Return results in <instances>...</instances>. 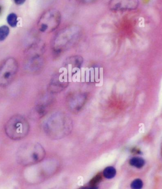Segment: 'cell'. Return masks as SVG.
I'll return each mask as SVG.
<instances>
[{"instance_id":"cell-7","label":"cell","mask_w":162,"mask_h":189,"mask_svg":"<svg viewBox=\"0 0 162 189\" xmlns=\"http://www.w3.org/2000/svg\"><path fill=\"white\" fill-rule=\"evenodd\" d=\"M130 164L135 168L140 169L142 168L145 164V161L142 158L134 157L131 159V160L130 161Z\"/></svg>"},{"instance_id":"cell-8","label":"cell","mask_w":162,"mask_h":189,"mask_svg":"<svg viewBox=\"0 0 162 189\" xmlns=\"http://www.w3.org/2000/svg\"><path fill=\"white\" fill-rule=\"evenodd\" d=\"M103 174L105 177L107 179H112L114 178L116 174V169L112 167H109L105 169L103 172Z\"/></svg>"},{"instance_id":"cell-4","label":"cell","mask_w":162,"mask_h":189,"mask_svg":"<svg viewBox=\"0 0 162 189\" xmlns=\"http://www.w3.org/2000/svg\"><path fill=\"white\" fill-rule=\"evenodd\" d=\"M70 121L66 116H54L46 125V131L51 136L60 137L68 132L70 128Z\"/></svg>"},{"instance_id":"cell-9","label":"cell","mask_w":162,"mask_h":189,"mask_svg":"<svg viewBox=\"0 0 162 189\" xmlns=\"http://www.w3.org/2000/svg\"><path fill=\"white\" fill-rule=\"evenodd\" d=\"M10 33V29L6 26L0 27V41H3L7 37Z\"/></svg>"},{"instance_id":"cell-6","label":"cell","mask_w":162,"mask_h":189,"mask_svg":"<svg viewBox=\"0 0 162 189\" xmlns=\"http://www.w3.org/2000/svg\"><path fill=\"white\" fill-rule=\"evenodd\" d=\"M138 0H111L110 7L112 10H133L138 7Z\"/></svg>"},{"instance_id":"cell-11","label":"cell","mask_w":162,"mask_h":189,"mask_svg":"<svg viewBox=\"0 0 162 189\" xmlns=\"http://www.w3.org/2000/svg\"><path fill=\"white\" fill-rule=\"evenodd\" d=\"M143 182L140 179L135 180L131 183V187L132 189H141L143 187Z\"/></svg>"},{"instance_id":"cell-2","label":"cell","mask_w":162,"mask_h":189,"mask_svg":"<svg viewBox=\"0 0 162 189\" xmlns=\"http://www.w3.org/2000/svg\"><path fill=\"white\" fill-rule=\"evenodd\" d=\"M29 123L23 116L16 115L8 121L5 131L10 138L18 140L24 138L29 132Z\"/></svg>"},{"instance_id":"cell-12","label":"cell","mask_w":162,"mask_h":189,"mask_svg":"<svg viewBox=\"0 0 162 189\" xmlns=\"http://www.w3.org/2000/svg\"><path fill=\"white\" fill-rule=\"evenodd\" d=\"M102 180L101 175L100 174H98L96 176H95L93 179H92L90 182V184L91 185L92 187H96L97 184H99Z\"/></svg>"},{"instance_id":"cell-14","label":"cell","mask_w":162,"mask_h":189,"mask_svg":"<svg viewBox=\"0 0 162 189\" xmlns=\"http://www.w3.org/2000/svg\"><path fill=\"white\" fill-rule=\"evenodd\" d=\"M79 189H97V187H81Z\"/></svg>"},{"instance_id":"cell-15","label":"cell","mask_w":162,"mask_h":189,"mask_svg":"<svg viewBox=\"0 0 162 189\" xmlns=\"http://www.w3.org/2000/svg\"><path fill=\"white\" fill-rule=\"evenodd\" d=\"M81 2L85 3H90L93 2L95 0H80Z\"/></svg>"},{"instance_id":"cell-10","label":"cell","mask_w":162,"mask_h":189,"mask_svg":"<svg viewBox=\"0 0 162 189\" xmlns=\"http://www.w3.org/2000/svg\"><path fill=\"white\" fill-rule=\"evenodd\" d=\"M7 22L10 26L15 27L17 26L18 23L17 16L15 13H11L8 16Z\"/></svg>"},{"instance_id":"cell-16","label":"cell","mask_w":162,"mask_h":189,"mask_svg":"<svg viewBox=\"0 0 162 189\" xmlns=\"http://www.w3.org/2000/svg\"><path fill=\"white\" fill-rule=\"evenodd\" d=\"M1 6H0V13H1Z\"/></svg>"},{"instance_id":"cell-3","label":"cell","mask_w":162,"mask_h":189,"mask_svg":"<svg viewBox=\"0 0 162 189\" xmlns=\"http://www.w3.org/2000/svg\"><path fill=\"white\" fill-rule=\"evenodd\" d=\"M18 71V63L13 58H8L0 67V86H7L15 78Z\"/></svg>"},{"instance_id":"cell-13","label":"cell","mask_w":162,"mask_h":189,"mask_svg":"<svg viewBox=\"0 0 162 189\" xmlns=\"http://www.w3.org/2000/svg\"><path fill=\"white\" fill-rule=\"evenodd\" d=\"M15 1V3L18 5H21L23 4L26 0H14Z\"/></svg>"},{"instance_id":"cell-5","label":"cell","mask_w":162,"mask_h":189,"mask_svg":"<svg viewBox=\"0 0 162 189\" xmlns=\"http://www.w3.org/2000/svg\"><path fill=\"white\" fill-rule=\"evenodd\" d=\"M61 22L60 13L52 10L45 12L38 22L39 29L42 32L53 31Z\"/></svg>"},{"instance_id":"cell-1","label":"cell","mask_w":162,"mask_h":189,"mask_svg":"<svg viewBox=\"0 0 162 189\" xmlns=\"http://www.w3.org/2000/svg\"><path fill=\"white\" fill-rule=\"evenodd\" d=\"M45 151L38 143L27 144L21 147L17 153V160L23 165L38 163L45 157Z\"/></svg>"}]
</instances>
